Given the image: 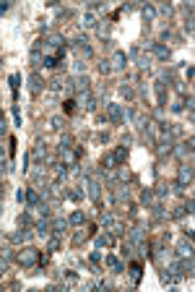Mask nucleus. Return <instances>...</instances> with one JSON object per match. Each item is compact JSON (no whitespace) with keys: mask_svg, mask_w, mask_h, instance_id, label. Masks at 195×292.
I'll list each match as a JSON object with an SVG mask.
<instances>
[{"mask_svg":"<svg viewBox=\"0 0 195 292\" xmlns=\"http://www.w3.org/2000/svg\"><path fill=\"white\" fill-rule=\"evenodd\" d=\"M73 105H76V102H73V99H68V102H65V112H73Z\"/></svg>","mask_w":195,"mask_h":292,"instance_id":"f257e3e1","label":"nucleus"}]
</instances>
